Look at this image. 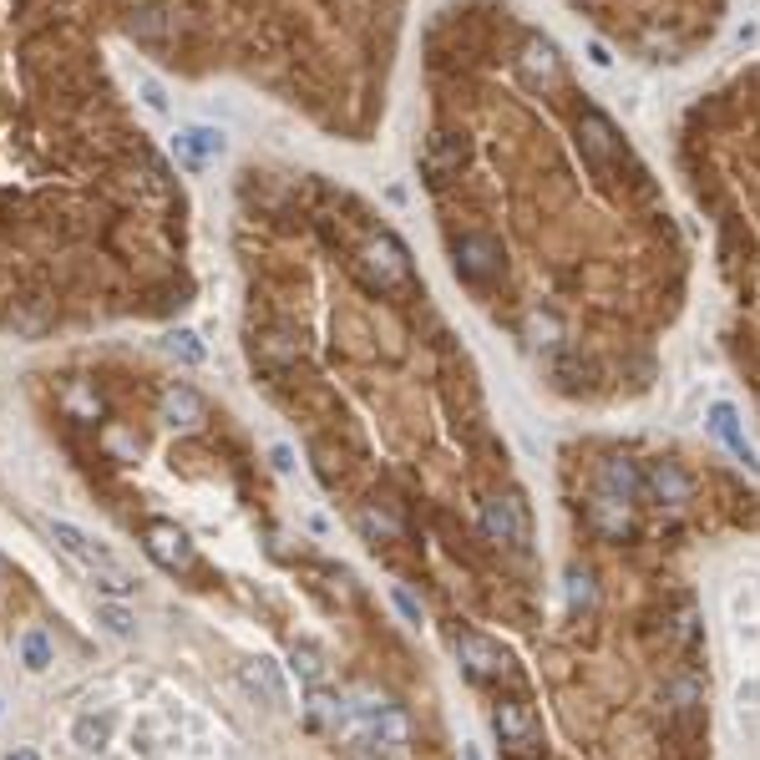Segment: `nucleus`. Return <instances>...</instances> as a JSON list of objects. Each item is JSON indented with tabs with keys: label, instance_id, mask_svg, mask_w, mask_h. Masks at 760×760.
<instances>
[{
	"label": "nucleus",
	"instance_id": "1",
	"mask_svg": "<svg viewBox=\"0 0 760 760\" xmlns=\"http://www.w3.org/2000/svg\"><path fill=\"white\" fill-rule=\"evenodd\" d=\"M228 244L254 386L304 426L370 553L396 568L436 553L462 593L517 603L532 502L396 223L330 173L254 158L228 188Z\"/></svg>",
	"mask_w": 760,
	"mask_h": 760
},
{
	"label": "nucleus",
	"instance_id": "2",
	"mask_svg": "<svg viewBox=\"0 0 760 760\" xmlns=\"http://www.w3.org/2000/svg\"><path fill=\"white\" fill-rule=\"evenodd\" d=\"M416 173L451 279L563 401H629L690 294L669 198L563 46L507 0L421 31Z\"/></svg>",
	"mask_w": 760,
	"mask_h": 760
},
{
	"label": "nucleus",
	"instance_id": "3",
	"mask_svg": "<svg viewBox=\"0 0 760 760\" xmlns=\"http://www.w3.org/2000/svg\"><path fill=\"white\" fill-rule=\"evenodd\" d=\"M193 0H0V335L168 325L198 299L183 168L117 56L188 76Z\"/></svg>",
	"mask_w": 760,
	"mask_h": 760
},
{
	"label": "nucleus",
	"instance_id": "4",
	"mask_svg": "<svg viewBox=\"0 0 760 760\" xmlns=\"http://www.w3.org/2000/svg\"><path fill=\"white\" fill-rule=\"evenodd\" d=\"M416 0H193L183 82H244L330 142H375Z\"/></svg>",
	"mask_w": 760,
	"mask_h": 760
},
{
	"label": "nucleus",
	"instance_id": "5",
	"mask_svg": "<svg viewBox=\"0 0 760 760\" xmlns=\"http://www.w3.org/2000/svg\"><path fill=\"white\" fill-rule=\"evenodd\" d=\"M679 173L715 239L725 350L760 406V66L735 71L684 112Z\"/></svg>",
	"mask_w": 760,
	"mask_h": 760
},
{
	"label": "nucleus",
	"instance_id": "6",
	"mask_svg": "<svg viewBox=\"0 0 760 760\" xmlns=\"http://www.w3.org/2000/svg\"><path fill=\"white\" fill-rule=\"evenodd\" d=\"M603 41L649 66H684L715 36L725 0H563Z\"/></svg>",
	"mask_w": 760,
	"mask_h": 760
},
{
	"label": "nucleus",
	"instance_id": "7",
	"mask_svg": "<svg viewBox=\"0 0 760 760\" xmlns=\"http://www.w3.org/2000/svg\"><path fill=\"white\" fill-rule=\"evenodd\" d=\"M152 411H158V421L168 431H178V436H198L213 421V406H208V396L193 386V380H168V386L158 391V401H152Z\"/></svg>",
	"mask_w": 760,
	"mask_h": 760
},
{
	"label": "nucleus",
	"instance_id": "8",
	"mask_svg": "<svg viewBox=\"0 0 760 760\" xmlns=\"http://www.w3.org/2000/svg\"><path fill=\"white\" fill-rule=\"evenodd\" d=\"M142 548H147L152 563L168 568V573H188V568L198 563L193 538H188L178 522H168V517H147V522H142Z\"/></svg>",
	"mask_w": 760,
	"mask_h": 760
},
{
	"label": "nucleus",
	"instance_id": "9",
	"mask_svg": "<svg viewBox=\"0 0 760 760\" xmlns=\"http://www.w3.org/2000/svg\"><path fill=\"white\" fill-rule=\"evenodd\" d=\"M51 538H56L61 553H71V558H82V563H92V568H112V558H107L76 522H61V517H56V522H51Z\"/></svg>",
	"mask_w": 760,
	"mask_h": 760
},
{
	"label": "nucleus",
	"instance_id": "10",
	"mask_svg": "<svg viewBox=\"0 0 760 760\" xmlns=\"http://www.w3.org/2000/svg\"><path fill=\"white\" fill-rule=\"evenodd\" d=\"M244 679H249V690H254V695H264L269 705H279V710L289 705L284 674H279V664H274V659H264V654H259V659H249V664H244Z\"/></svg>",
	"mask_w": 760,
	"mask_h": 760
},
{
	"label": "nucleus",
	"instance_id": "11",
	"mask_svg": "<svg viewBox=\"0 0 760 760\" xmlns=\"http://www.w3.org/2000/svg\"><path fill=\"white\" fill-rule=\"evenodd\" d=\"M289 669L304 679V690H315V684H330V659H325L315 644H294V654H289Z\"/></svg>",
	"mask_w": 760,
	"mask_h": 760
},
{
	"label": "nucleus",
	"instance_id": "12",
	"mask_svg": "<svg viewBox=\"0 0 760 760\" xmlns=\"http://www.w3.org/2000/svg\"><path fill=\"white\" fill-rule=\"evenodd\" d=\"M21 664H26L31 674H46V669L56 664V654H51V639H46V629H26V634H21Z\"/></svg>",
	"mask_w": 760,
	"mask_h": 760
},
{
	"label": "nucleus",
	"instance_id": "13",
	"mask_svg": "<svg viewBox=\"0 0 760 760\" xmlns=\"http://www.w3.org/2000/svg\"><path fill=\"white\" fill-rule=\"evenodd\" d=\"M107 740H112V715H82L76 720V745L82 750H107Z\"/></svg>",
	"mask_w": 760,
	"mask_h": 760
},
{
	"label": "nucleus",
	"instance_id": "14",
	"mask_svg": "<svg viewBox=\"0 0 760 760\" xmlns=\"http://www.w3.org/2000/svg\"><path fill=\"white\" fill-rule=\"evenodd\" d=\"M97 624H102L107 634H117V639L132 634V614H127V608H117V603H102V608H97Z\"/></svg>",
	"mask_w": 760,
	"mask_h": 760
},
{
	"label": "nucleus",
	"instance_id": "15",
	"mask_svg": "<svg viewBox=\"0 0 760 760\" xmlns=\"http://www.w3.org/2000/svg\"><path fill=\"white\" fill-rule=\"evenodd\" d=\"M97 588H102L107 598H132V593H137V583H132L127 573H117V568H107V573L97 578Z\"/></svg>",
	"mask_w": 760,
	"mask_h": 760
},
{
	"label": "nucleus",
	"instance_id": "16",
	"mask_svg": "<svg viewBox=\"0 0 760 760\" xmlns=\"http://www.w3.org/2000/svg\"><path fill=\"white\" fill-rule=\"evenodd\" d=\"M6 760H41V750H31V745H16Z\"/></svg>",
	"mask_w": 760,
	"mask_h": 760
},
{
	"label": "nucleus",
	"instance_id": "17",
	"mask_svg": "<svg viewBox=\"0 0 760 760\" xmlns=\"http://www.w3.org/2000/svg\"><path fill=\"white\" fill-rule=\"evenodd\" d=\"M0 588H6V558H0Z\"/></svg>",
	"mask_w": 760,
	"mask_h": 760
}]
</instances>
